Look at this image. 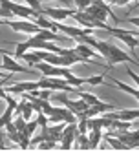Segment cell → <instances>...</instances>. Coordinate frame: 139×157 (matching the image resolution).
<instances>
[{"mask_svg":"<svg viewBox=\"0 0 139 157\" xmlns=\"http://www.w3.org/2000/svg\"><path fill=\"white\" fill-rule=\"evenodd\" d=\"M37 39H42V40H62V37L57 35V31H51L48 28H40L37 33H35Z\"/></svg>","mask_w":139,"mask_h":157,"instance_id":"11","label":"cell"},{"mask_svg":"<svg viewBox=\"0 0 139 157\" xmlns=\"http://www.w3.org/2000/svg\"><path fill=\"white\" fill-rule=\"evenodd\" d=\"M28 49H31L30 48V42L26 40V42H17V51H15V59H22V55L28 51Z\"/></svg>","mask_w":139,"mask_h":157,"instance_id":"14","label":"cell"},{"mask_svg":"<svg viewBox=\"0 0 139 157\" xmlns=\"http://www.w3.org/2000/svg\"><path fill=\"white\" fill-rule=\"evenodd\" d=\"M38 2H48V0H38Z\"/></svg>","mask_w":139,"mask_h":157,"instance_id":"24","label":"cell"},{"mask_svg":"<svg viewBox=\"0 0 139 157\" xmlns=\"http://www.w3.org/2000/svg\"><path fill=\"white\" fill-rule=\"evenodd\" d=\"M112 4H115V6H125V4H128L130 0H110Z\"/></svg>","mask_w":139,"mask_h":157,"instance_id":"21","label":"cell"},{"mask_svg":"<svg viewBox=\"0 0 139 157\" xmlns=\"http://www.w3.org/2000/svg\"><path fill=\"white\" fill-rule=\"evenodd\" d=\"M104 31H108L110 35H113V37H117L119 40H123V42L130 48L132 55H136V48L139 46V40L134 37L132 31H128V29H121V28H110V26H106Z\"/></svg>","mask_w":139,"mask_h":157,"instance_id":"3","label":"cell"},{"mask_svg":"<svg viewBox=\"0 0 139 157\" xmlns=\"http://www.w3.org/2000/svg\"><path fill=\"white\" fill-rule=\"evenodd\" d=\"M0 26H6V20L4 18H0Z\"/></svg>","mask_w":139,"mask_h":157,"instance_id":"22","label":"cell"},{"mask_svg":"<svg viewBox=\"0 0 139 157\" xmlns=\"http://www.w3.org/2000/svg\"><path fill=\"white\" fill-rule=\"evenodd\" d=\"M37 126H38V122L37 121H26V128H24V133L28 135V137H31L35 133V130H37Z\"/></svg>","mask_w":139,"mask_h":157,"instance_id":"16","label":"cell"},{"mask_svg":"<svg viewBox=\"0 0 139 157\" xmlns=\"http://www.w3.org/2000/svg\"><path fill=\"white\" fill-rule=\"evenodd\" d=\"M126 22H130V24H134V26H137V28H139V17H132V18H126Z\"/></svg>","mask_w":139,"mask_h":157,"instance_id":"20","label":"cell"},{"mask_svg":"<svg viewBox=\"0 0 139 157\" xmlns=\"http://www.w3.org/2000/svg\"><path fill=\"white\" fill-rule=\"evenodd\" d=\"M24 2H26V4H28L30 7L37 9L38 13H42V11H44V9H40V2H38V0H24Z\"/></svg>","mask_w":139,"mask_h":157,"instance_id":"19","label":"cell"},{"mask_svg":"<svg viewBox=\"0 0 139 157\" xmlns=\"http://www.w3.org/2000/svg\"><path fill=\"white\" fill-rule=\"evenodd\" d=\"M79 132H77V124L75 122H71V124H66L64 126V130H62V135H61V146L59 148H62V150H68L71 148V143H75V135H77Z\"/></svg>","mask_w":139,"mask_h":157,"instance_id":"7","label":"cell"},{"mask_svg":"<svg viewBox=\"0 0 139 157\" xmlns=\"http://www.w3.org/2000/svg\"><path fill=\"white\" fill-rule=\"evenodd\" d=\"M38 88H46L51 91H70V93H77V90L70 84L64 77H42L38 78Z\"/></svg>","mask_w":139,"mask_h":157,"instance_id":"1","label":"cell"},{"mask_svg":"<svg viewBox=\"0 0 139 157\" xmlns=\"http://www.w3.org/2000/svg\"><path fill=\"white\" fill-rule=\"evenodd\" d=\"M64 78L68 80L70 84H73V86H82V84H86V82H84V78H81V77H75V75H73V73H71L70 70H68V73L64 75Z\"/></svg>","mask_w":139,"mask_h":157,"instance_id":"15","label":"cell"},{"mask_svg":"<svg viewBox=\"0 0 139 157\" xmlns=\"http://www.w3.org/2000/svg\"><path fill=\"white\" fill-rule=\"evenodd\" d=\"M42 13L48 15V17H50L51 20H55V22H62V20H66L68 17H73L75 11H71V9H53V7H48V9H44Z\"/></svg>","mask_w":139,"mask_h":157,"instance_id":"9","label":"cell"},{"mask_svg":"<svg viewBox=\"0 0 139 157\" xmlns=\"http://www.w3.org/2000/svg\"><path fill=\"white\" fill-rule=\"evenodd\" d=\"M75 51H77L79 55H82L84 59H88V60H93V57H97L95 51H93V48L88 46V44H82V42H77V44H75Z\"/></svg>","mask_w":139,"mask_h":157,"instance_id":"10","label":"cell"},{"mask_svg":"<svg viewBox=\"0 0 139 157\" xmlns=\"http://www.w3.org/2000/svg\"><path fill=\"white\" fill-rule=\"evenodd\" d=\"M104 139H106V141L110 143V146H112V148H115V150H128V146H126L125 143H121L117 137H113V135H110V133H106V135H104Z\"/></svg>","mask_w":139,"mask_h":157,"instance_id":"13","label":"cell"},{"mask_svg":"<svg viewBox=\"0 0 139 157\" xmlns=\"http://www.w3.org/2000/svg\"><path fill=\"white\" fill-rule=\"evenodd\" d=\"M106 60H108V70H110L112 66H115V64H121V62H132V64L139 66V60L132 59L128 53H125L123 49H119V48H117L113 42H110V40H108V57H106Z\"/></svg>","mask_w":139,"mask_h":157,"instance_id":"2","label":"cell"},{"mask_svg":"<svg viewBox=\"0 0 139 157\" xmlns=\"http://www.w3.org/2000/svg\"><path fill=\"white\" fill-rule=\"evenodd\" d=\"M35 70H38L44 77H64L68 73V68H62V66H53L46 60H40L33 66Z\"/></svg>","mask_w":139,"mask_h":157,"instance_id":"5","label":"cell"},{"mask_svg":"<svg viewBox=\"0 0 139 157\" xmlns=\"http://www.w3.org/2000/svg\"><path fill=\"white\" fill-rule=\"evenodd\" d=\"M88 139H90V148H97V146H99V141L103 139L101 128H93V130H88Z\"/></svg>","mask_w":139,"mask_h":157,"instance_id":"12","label":"cell"},{"mask_svg":"<svg viewBox=\"0 0 139 157\" xmlns=\"http://www.w3.org/2000/svg\"><path fill=\"white\" fill-rule=\"evenodd\" d=\"M0 68H2V70H7L9 73H35V70H30V68L18 64L15 59H11L9 53H4V55H2V66H0Z\"/></svg>","mask_w":139,"mask_h":157,"instance_id":"6","label":"cell"},{"mask_svg":"<svg viewBox=\"0 0 139 157\" xmlns=\"http://www.w3.org/2000/svg\"><path fill=\"white\" fill-rule=\"evenodd\" d=\"M28 42H30V48H31V49H44V51H51V53H59V55H61V51H62V48L51 44L50 40L37 39L35 35H31V39L28 40Z\"/></svg>","mask_w":139,"mask_h":157,"instance_id":"8","label":"cell"},{"mask_svg":"<svg viewBox=\"0 0 139 157\" xmlns=\"http://www.w3.org/2000/svg\"><path fill=\"white\" fill-rule=\"evenodd\" d=\"M4 53H7V51H6V49H2V48H0V55H4Z\"/></svg>","mask_w":139,"mask_h":157,"instance_id":"23","label":"cell"},{"mask_svg":"<svg viewBox=\"0 0 139 157\" xmlns=\"http://www.w3.org/2000/svg\"><path fill=\"white\" fill-rule=\"evenodd\" d=\"M86 84H92V86H99L104 82V75H93V77H86L84 78Z\"/></svg>","mask_w":139,"mask_h":157,"instance_id":"17","label":"cell"},{"mask_svg":"<svg viewBox=\"0 0 139 157\" xmlns=\"http://www.w3.org/2000/svg\"><path fill=\"white\" fill-rule=\"evenodd\" d=\"M73 2H75V6H77L79 11H84L88 6H92V0H73Z\"/></svg>","mask_w":139,"mask_h":157,"instance_id":"18","label":"cell"},{"mask_svg":"<svg viewBox=\"0 0 139 157\" xmlns=\"http://www.w3.org/2000/svg\"><path fill=\"white\" fill-rule=\"evenodd\" d=\"M6 26H9L13 31H17V33H26V35H35L38 29H40V26H37L35 22L31 20H28V18H22V20H13V18H9V20H6Z\"/></svg>","mask_w":139,"mask_h":157,"instance_id":"4","label":"cell"}]
</instances>
